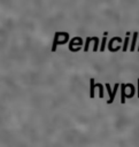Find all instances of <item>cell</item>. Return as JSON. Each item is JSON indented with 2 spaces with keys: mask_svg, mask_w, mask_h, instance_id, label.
Returning a JSON list of instances; mask_svg holds the SVG:
<instances>
[{
  "mask_svg": "<svg viewBox=\"0 0 139 147\" xmlns=\"http://www.w3.org/2000/svg\"><path fill=\"white\" fill-rule=\"evenodd\" d=\"M138 36H139V33H138L137 31H134V32L132 33V41H131V46H130V51H131V52H134V47H136V42H137Z\"/></svg>",
  "mask_w": 139,
  "mask_h": 147,
  "instance_id": "obj_2",
  "label": "cell"
},
{
  "mask_svg": "<svg viewBox=\"0 0 139 147\" xmlns=\"http://www.w3.org/2000/svg\"><path fill=\"white\" fill-rule=\"evenodd\" d=\"M121 86V84H118V83H116L115 84V86H114V91L111 92L110 91V85L107 83L106 84V88H107V92L109 93V95H110V98H109V100L107 101V103H113V101H114V98H115V94H116V92H117V90H118V87Z\"/></svg>",
  "mask_w": 139,
  "mask_h": 147,
  "instance_id": "obj_1",
  "label": "cell"
},
{
  "mask_svg": "<svg viewBox=\"0 0 139 147\" xmlns=\"http://www.w3.org/2000/svg\"><path fill=\"white\" fill-rule=\"evenodd\" d=\"M94 87H95V83H94V79L91 78L90 79V98H94Z\"/></svg>",
  "mask_w": 139,
  "mask_h": 147,
  "instance_id": "obj_4",
  "label": "cell"
},
{
  "mask_svg": "<svg viewBox=\"0 0 139 147\" xmlns=\"http://www.w3.org/2000/svg\"><path fill=\"white\" fill-rule=\"evenodd\" d=\"M138 52H139V45H138Z\"/></svg>",
  "mask_w": 139,
  "mask_h": 147,
  "instance_id": "obj_11",
  "label": "cell"
},
{
  "mask_svg": "<svg viewBox=\"0 0 139 147\" xmlns=\"http://www.w3.org/2000/svg\"><path fill=\"white\" fill-rule=\"evenodd\" d=\"M138 98H139V78H138Z\"/></svg>",
  "mask_w": 139,
  "mask_h": 147,
  "instance_id": "obj_10",
  "label": "cell"
},
{
  "mask_svg": "<svg viewBox=\"0 0 139 147\" xmlns=\"http://www.w3.org/2000/svg\"><path fill=\"white\" fill-rule=\"evenodd\" d=\"M128 46H129V36L125 37V40H124V42H123L122 51H123V52H126V51H128Z\"/></svg>",
  "mask_w": 139,
  "mask_h": 147,
  "instance_id": "obj_6",
  "label": "cell"
},
{
  "mask_svg": "<svg viewBox=\"0 0 139 147\" xmlns=\"http://www.w3.org/2000/svg\"><path fill=\"white\" fill-rule=\"evenodd\" d=\"M121 102L122 103H125V98H126V94H125V87H126V84H121Z\"/></svg>",
  "mask_w": 139,
  "mask_h": 147,
  "instance_id": "obj_3",
  "label": "cell"
},
{
  "mask_svg": "<svg viewBox=\"0 0 139 147\" xmlns=\"http://www.w3.org/2000/svg\"><path fill=\"white\" fill-rule=\"evenodd\" d=\"M95 86H96V87H99V90H100L99 96H100V98H103V90H102V85H101L100 83H96V84H95Z\"/></svg>",
  "mask_w": 139,
  "mask_h": 147,
  "instance_id": "obj_7",
  "label": "cell"
},
{
  "mask_svg": "<svg viewBox=\"0 0 139 147\" xmlns=\"http://www.w3.org/2000/svg\"><path fill=\"white\" fill-rule=\"evenodd\" d=\"M106 39H107V37L105 36V37H103V39H102L101 47H100V51H101V52H103V51H105V48H106Z\"/></svg>",
  "mask_w": 139,
  "mask_h": 147,
  "instance_id": "obj_9",
  "label": "cell"
},
{
  "mask_svg": "<svg viewBox=\"0 0 139 147\" xmlns=\"http://www.w3.org/2000/svg\"><path fill=\"white\" fill-rule=\"evenodd\" d=\"M94 39V37H87L85 39V47H84V52H87L88 51V45H90V41H92Z\"/></svg>",
  "mask_w": 139,
  "mask_h": 147,
  "instance_id": "obj_5",
  "label": "cell"
},
{
  "mask_svg": "<svg viewBox=\"0 0 139 147\" xmlns=\"http://www.w3.org/2000/svg\"><path fill=\"white\" fill-rule=\"evenodd\" d=\"M98 46H99V39H98V37H95V39H94V47H93V52H96V51H98Z\"/></svg>",
  "mask_w": 139,
  "mask_h": 147,
  "instance_id": "obj_8",
  "label": "cell"
}]
</instances>
